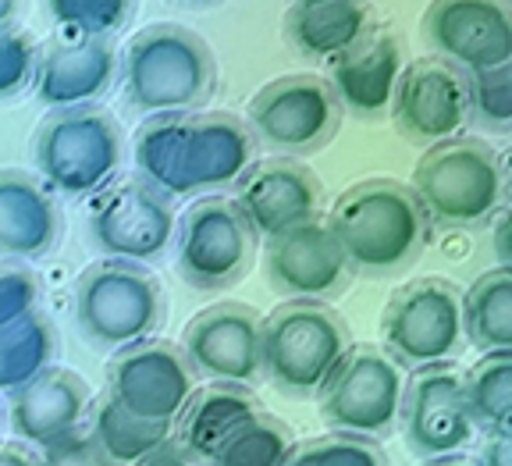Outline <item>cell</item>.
I'll list each match as a JSON object with an SVG mask.
<instances>
[{
    "instance_id": "6da1fadb",
    "label": "cell",
    "mask_w": 512,
    "mask_h": 466,
    "mask_svg": "<svg viewBox=\"0 0 512 466\" xmlns=\"http://www.w3.org/2000/svg\"><path fill=\"white\" fill-rule=\"evenodd\" d=\"M256 161V136L235 114H160L136 136L139 178L160 196L235 185Z\"/></svg>"
},
{
    "instance_id": "7a4b0ae2",
    "label": "cell",
    "mask_w": 512,
    "mask_h": 466,
    "mask_svg": "<svg viewBox=\"0 0 512 466\" xmlns=\"http://www.w3.org/2000/svg\"><path fill=\"white\" fill-rule=\"evenodd\" d=\"M324 228L345 253L349 271L384 278L413 264L431 242V217L406 182L367 178L345 189Z\"/></svg>"
},
{
    "instance_id": "3957f363",
    "label": "cell",
    "mask_w": 512,
    "mask_h": 466,
    "mask_svg": "<svg viewBox=\"0 0 512 466\" xmlns=\"http://www.w3.org/2000/svg\"><path fill=\"white\" fill-rule=\"evenodd\" d=\"M349 349L345 317L317 299H285L260 321V374L296 399L320 395Z\"/></svg>"
},
{
    "instance_id": "277c9868",
    "label": "cell",
    "mask_w": 512,
    "mask_h": 466,
    "mask_svg": "<svg viewBox=\"0 0 512 466\" xmlns=\"http://www.w3.org/2000/svg\"><path fill=\"white\" fill-rule=\"evenodd\" d=\"M214 89V54L185 25H146L125 47V97L143 114H192Z\"/></svg>"
},
{
    "instance_id": "5b68a950",
    "label": "cell",
    "mask_w": 512,
    "mask_h": 466,
    "mask_svg": "<svg viewBox=\"0 0 512 466\" xmlns=\"http://www.w3.org/2000/svg\"><path fill=\"white\" fill-rule=\"evenodd\" d=\"M413 196L427 210L431 225L477 228L502 210L505 171L498 153L484 139H448L416 161Z\"/></svg>"
},
{
    "instance_id": "8992f818",
    "label": "cell",
    "mask_w": 512,
    "mask_h": 466,
    "mask_svg": "<svg viewBox=\"0 0 512 466\" xmlns=\"http://www.w3.org/2000/svg\"><path fill=\"white\" fill-rule=\"evenodd\" d=\"M75 317L96 346L121 349L146 342L164 321V292L146 267L125 260H100L79 278Z\"/></svg>"
},
{
    "instance_id": "52a82bcc",
    "label": "cell",
    "mask_w": 512,
    "mask_h": 466,
    "mask_svg": "<svg viewBox=\"0 0 512 466\" xmlns=\"http://www.w3.org/2000/svg\"><path fill=\"white\" fill-rule=\"evenodd\" d=\"M36 164H40V175L61 193H100L121 168L118 121L89 104L64 107L43 121L36 136Z\"/></svg>"
},
{
    "instance_id": "ba28073f",
    "label": "cell",
    "mask_w": 512,
    "mask_h": 466,
    "mask_svg": "<svg viewBox=\"0 0 512 466\" xmlns=\"http://www.w3.org/2000/svg\"><path fill=\"white\" fill-rule=\"evenodd\" d=\"M256 235L224 196L196 200L175 221L178 274L192 289L224 292L239 285L256 260Z\"/></svg>"
},
{
    "instance_id": "9c48e42d",
    "label": "cell",
    "mask_w": 512,
    "mask_h": 466,
    "mask_svg": "<svg viewBox=\"0 0 512 466\" xmlns=\"http://www.w3.org/2000/svg\"><path fill=\"white\" fill-rule=\"evenodd\" d=\"M402 392L406 378L392 356L374 346H352L320 388V413L335 434L381 438L399 424Z\"/></svg>"
},
{
    "instance_id": "30bf717a",
    "label": "cell",
    "mask_w": 512,
    "mask_h": 466,
    "mask_svg": "<svg viewBox=\"0 0 512 466\" xmlns=\"http://www.w3.org/2000/svg\"><path fill=\"white\" fill-rule=\"evenodd\" d=\"M381 335L388 356L406 367H438L459 353L463 321H459V292L445 278H420L402 285L384 306Z\"/></svg>"
},
{
    "instance_id": "8fae6325",
    "label": "cell",
    "mask_w": 512,
    "mask_h": 466,
    "mask_svg": "<svg viewBox=\"0 0 512 466\" xmlns=\"http://www.w3.org/2000/svg\"><path fill=\"white\" fill-rule=\"evenodd\" d=\"M342 111L320 75H285L249 100V132L278 153H313L338 136Z\"/></svg>"
},
{
    "instance_id": "7c38bea8",
    "label": "cell",
    "mask_w": 512,
    "mask_h": 466,
    "mask_svg": "<svg viewBox=\"0 0 512 466\" xmlns=\"http://www.w3.org/2000/svg\"><path fill=\"white\" fill-rule=\"evenodd\" d=\"M107 395L143 424L175 427L196 395V370L171 342H136L107 367Z\"/></svg>"
},
{
    "instance_id": "4fadbf2b",
    "label": "cell",
    "mask_w": 512,
    "mask_h": 466,
    "mask_svg": "<svg viewBox=\"0 0 512 466\" xmlns=\"http://www.w3.org/2000/svg\"><path fill=\"white\" fill-rule=\"evenodd\" d=\"M89 235L107 260L150 264L175 242V210L143 178H125L100 193L89 210Z\"/></svg>"
},
{
    "instance_id": "5bb4252c",
    "label": "cell",
    "mask_w": 512,
    "mask_h": 466,
    "mask_svg": "<svg viewBox=\"0 0 512 466\" xmlns=\"http://www.w3.org/2000/svg\"><path fill=\"white\" fill-rule=\"evenodd\" d=\"M395 129L416 146H438L459 139L470 125V93L466 72L445 57H420L402 65L392 93Z\"/></svg>"
},
{
    "instance_id": "9a60e30c",
    "label": "cell",
    "mask_w": 512,
    "mask_h": 466,
    "mask_svg": "<svg viewBox=\"0 0 512 466\" xmlns=\"http://www.w3.org/2000/svg\"><path fill=\"white\" fill-rule=\"evenodd\" d=\"M232 189V207L253 228L256 239H274L320 221V178L292 157L253 161Z\"/></svg>"
},
{
    "instance_id": "2e32d148",
    "label": "cell",
    "mask_w": 512,
    "mask_h": 466,
    "mask_svg": "<svg viewBox=\"0 0 512 466\" xmlns=\"http://www.w3.org/2000/svg\"><path fill=\"white\" fill-rule=\"evenodd\" d=\"M402 431L420 459H448L463 452L477 434L463 399V374L452 363L416 370L402 392Z\"/></svg>"
},
{
    "instance_id": "e0dca14e",
    "label": "cell",
    "mask_w": 512,
    "mask_h": 466,
    "mask_svg": "<svg viewBox=\"0 0 512 466\" xmlns=\"http://www.w3.org/2000/svg\"><path fill=\"white\" fill-rule=\"evenodd\" d=\"M260 321L246 303L207 306L185 324L182 353L189 367L217 385L253 388L260 374Z\"/></svg>"
},
{
    "instance_id": "ac0fdd59",
    "label": "cell",
    "mask_w": 512,
    "mask_h": 466,
    "mask_svg": "<svg viewBox=\"0 0 512 466\" xmlns=\"http://www.w3.org/2000/svg\"><path fill=\"white\" fill-rule=\"evenodd\" d=\"M424 36L459 72L512 65L509 0H431Z\"/></svg>"
},
{
    "instance_id": "d6986e66",
    "label": "cell",
    "mask_w": 512,
    "mask_h": 466,
    "mask_svg": "<svg viewBox=\"0 0 512 466\" xmlns=\"http://www.w3.org/2000/svg\"><path fill=\"white\" fill-rule=\"evenodd\" d=\"M264 274L278 296L324 303L349 285L352 271L328 228L313 221V225L264 239Z\"/></svg>"
},
{
    "instance_id": "ffe728a7",
    "label": "cell",
    "mask_w": 512,
    "mask_h": 466,
    "mask_svg": "<svg viewBox=\"0 0 512 466\" xmlns=\"http://www.w3.org/2000/svg\"><path fill=\"white\" fill-rule=\"evenodd\" d=\"M89 417V388L79 374L64 367H47L43 374L11 395V431L29 445L61 442L82 431Z\"/></svg>"
},
{
    "instance_id": "44dd1931",
    "label": "cell",
    "mask_w": 512,
    "mask_h": 466,
    "mask_svg": "<svg viewBox=\"0 0 512 466\" xmlns=\"http://www.w3.org/2000/svg\"><path fill=\"white\" fill-rule=\"evenodd\" d=\"M118 54L107 40L75 36L68 43H54L43 57H36L32 89L47 107H86L114 82Z\"/></svg>"
},
{
    "instance_id": "7402d4cb",
    "label": "cell",
    "mask_w": 512,
    "mask_h": 466,
    "mask_svg": "<svg viewBox=\"0 0 512 466\" xmlns=\"http://www.w3.org/2000/svg\"><path fill=\"white\" fill-rule=\"evenodd\" d=\"M402 75V43L392 33L370 29L360 43H352L338 57H331V89L342 107L377 118L392 107L395 82Z\"/></svg>"
},
{
    "instance_id": "603a6c76",
    "label": "cell",
    "mask_w": 512,
    "mask_h": 466,
    "mask_svg": "<svg viewBox=\"0 0 512 466\" xmlns=\"http://www.w3.org/2000/svg\"><path fill=\"white\" fill-rule=\"evenodd\" d=\"M256 413H264V406L256 402V395L249 388L239 385H207L196 388V395L189 399V406L182 410V417L175 420L178 431L171 434L175 438V449L182 456H189L192 463L210 466L217 452L228 445L239 427H246Z\"/></svg>"
},
{
    "instance_id": "cb8c5ba5",
    "label": "cell",
    "mask_w": 512,
    "mask_h": 466,
    "mask_svg": "<svg viewBox=\"0 0 512 466\" xmlns=\"http://www.w3.org/2000/svg\"><path fill=\"white\" fill-rule=\"evenodd\" d=\"M61 239V214L36 178L25 171H0V253L43 257Z\"/></svg>"
},
{
    "instance_id": "d4e9b609",
    "label": "cell",
    "mask_w": 512,
    "mask_h": 466,
    "mask_svg": "<svg viewBox=\"0 0 512 466\" xmlns=\"http://www.w3.org/2000/svg\"><path fill=\"white\" fill-rule=\"evenodd\" d=\"M288 40L306 57H338L374 29L370 0H331L288 11Z\"/></svg>"
},
{
    "instance_id": "484cf974",
    "label": "cell",
    "mask_w": 512,
    "mask_h": 466,
    "mask_svg": "<svg viewBox=\"0 0 512 466\" xmlns=\"http://www.w3.org/2000/svg\"><path fill=\"white\" fill-rule=\"evenodd\" d=\"M459 321L480 353L512 349V267H491L459 296Z\"/></svg>"
},
{
    "instance_id": "4316f807",
    "label": "cell",
    "mask_w": 512,
    "mask_h": 466,
    "mask_svg": "<svg viewBox=\"0 0 512 466\" xmlns=\"http://www.w3.org/2000/svg\"><path fill=\"white\" fill-rule=\"evenodd\" d=\"M175 427L143 424L132 413H125L111 395L89 402V438L107 456L111 466H143L171 442Z\"/></svg>"
},
{
    "instance_id": "83f0119b",
    "label": "cell",
    "mask_w": 512,
    "mask_h": 466,
    "mask_svg": "<svg viewBox=\"0 0 512 466\" xmlns=\"http://www.w3.org/2000/svg\"><path fill=\"white\" fill-rule=\"evenodd\" d=\"M54 353L57 335L40 310L0 328V392H18L22 385H29L36 374L50 367Z\"/></svg>"
},
{
    "instance_id": "f1b7e54d",
    "label": "cell",
    "mask_w": 512,
    "mask_h": 466,
    "mask_svg": "<svg viewBox=\"0 0 512 466\" xmlns=\"http://www.w3.org/2000/svg\"><path fill=\"white\" fill-rule=\"evenodd\" d=\"M463 399L473 424L502 431L512 420V349H491L463 374Z\"/></svg>"
},
{
    "instance_id": "f546056e",
    "label": "cell",
    "mask_w": 512,
    "mask_h": 466,
    "mask_svg": "<svg viewBox=\"0 0 512 466\" xmlns=\"http://www.w3.org/2000/svg\"><path fill=\"white\" fill-rule=\"evenodd\" d=\"M296 434L271 413H256L246 427L228 438L210 466H288L296 456Z\"/></svg>"
},
{
    "instance_id": "4dcf8cb0",
    "label": "cell",
    "mask_w": 512,
    "mask_h": 466,
    "mask_svg": "<svg viewBox=\"0 0 512 466\" xmlns=\"http://www.w3.org/2000/svg\"><path fill=\"white\" fill-rule=\"evenodd\" d=\"M470 93V121L484 132L509 136L512 129V65L488 68V72H466Z\"/></svg>"
},
{
    "instance_id": "1f68e13d",
    "label": "cell",
    "mask_w": 512,
    "mask_h": 466,
    "mask_svg": "<svg viewBox=\"0 0 512 466\" xmlns=\"http://www.w3.org/2000/svg\"><path fill=\"white\" fill-rule=\"evenodd\" d=\"M47 8L50 18L61 22L64 29H72L79 36H93V40H107L128 18L132 0H47Z\"/></svg>"
},
{
    "instance_id": "d6a6232c",
    "label": "cell",
    "mask_w": 512,
    "mask_h": 466,
    "mask_svg": "<svg viewBox=\"0 0 512 466\" xmlns=\"http://www.w3.org/2000/svg\"><path fill=\"white\" fill-rule=\"evenodd\" d=\"M288 466H388V456L374 438L331 434V438H320L306 449H296Z\"/></svg>"
},
{
    "instance_id": "836d02e7",
    "label": "cell",
    "mask_w": 512,
    "mask_h": 466,
    "mask_svg": "<svg viewBox=\"0 0 512 466\" xmlns=\"http://www.w3.org/2000/svg\"><path fill=\"white\" fill-rule=\"evenodd\" d=\"M36 57L40 54H36V43H32L29 33L0 25V100L15 97L25 86H32Z\"/></svg>"
},
{
    "instance_id": "e575fe53",
    "label": "cell",
    "mask_w": 512,
    "mask_h": 466,
    "mask_svg": "<svg viewBox=\"0 0 512 466\" xmlns=\"http://www.w3.org/2000/svg\"><path fill=\"white\" fill-rule=\"evenodd\" d=\"M40 303V282L29 267L8 264L0 267V328L22 321Z\"/></svg>"
},
{
    "instance_id": "d590c367",
    "label": "cell",
    "mask_w": 512,
    "mask_h": 466,
    "mask_svg": "<svg viewBox=\"0 0 512 466\" xmlns=\"http://www.w3.org/2000/svg\"><path fill=\"white\" fill-rule=\"evenodd\" d=\"M40 466H111V463H107L104 452L96 449L86 431H75L68 438H61V442L47 445Z\"/></svg>"
},
{
    "instance_id": "8d00e7d4",
    "label": "cell",
    "mask_w": 512,
    "mask_h": 466,
    "mask_svg": "<svg viewBox=\"0 0 512 466\" xmlns=\"http://www.w3.org/2000/svg\"><path fill=\"white\" fill-rule=\"evenodd\" d=\"M477 466H512V434L509 427L502 431H488V442L480 449Z\"/></svg>"
},
{
    "instance_id": "74e56055",
    "label": "cell",
    "mask_w": 512,
    "mask_h": 466,
    "mask_svg": "<svg viewBox=\"0 0 512 466\" xmlns=\"http://www.w3.org/2000/svg\"><path fill=\"white\" fill-rule=\"evenodd\" d=\"M495 221V250H498V267H509V214L498 210Z\"/></svg>"
},
{
    "instance_id": "f35d334b",
    "label": "cell",
    "mask_w": 512,
    "mask_h": 466,
    "mask_svg": "<svg viewBox=\"0 0 512 466\" xmlns=\"http://www.w3.org/2000/svg\"><path fill=\"white\" fill-rule=\"evenodd\" d=\"M143 466H203V463H192L189 456H182V452H178L175 445L168 442V445H164V449L157 452V456H153V459H146Z\"/></svg>"
},
{
    "instance_id": "ab89813d",
    "label": "cell",
    "mask_w": 512,
    "mask_h": 466,
    "mask_svg": "<svg viewBox=\"0 0 512 466\" xmlns=\"http://www.w3.org/2000/svg\"><path fill=\"white\" fill-rule=\"evenodd\" d=\"M0 466H40L22 445H0Z\"/></svg>"
},
{
    "instance_id": "60d3db41",
    "label": "cell",
    "mask_w": 512,
    "mask_h": 466,
    "mask_svg": "<svg viewBox=\"0 0 512 466\" xmlns=\"http://www.w3.org/2000/svg\"><path fill=\"white\" fill-rule=\"evenodd\" d=\"M427 466H473V463H466V459H456V456H448V459H431Z\"/></svg>"
},
{
    "instance_id": "b9f144b4",
    "label": "cell",
    "mask_w": 512,
    "mask_h": 466,
    "mask_svg": "<svg viewBox=\"0 0 512 466\" xmlns=\"http://www.w3.org/2000/svg\"><path fill=\"white\" fill-rule=\"evenodd\" d=\"M11 11H15V0H0V25L8 22V18H11Z\"/></svg>"
},
{
    "instance_id": "7bdbcfd3",
    "label": "cell",
    "mask_w": 512,
    "mask_h": 466,
    "mask_svg": "<svg viewBox=\"0 0 512 466\" xmlns=\"http://www.w3.org/2000/svg\"><path fill=\"white\" fill-rule=\"evenodd\" d=\"M310 4H331V0H296V8H310Z\"/></svg>"
},
{
    "instance_id": "ee69618b",
    "label": "cell",
    "mask_w": 512,
    "mask_h": 466,
    "mask_svg": "<svg viewBox=\"0 0 512 466\" xmlns=\"http://www.w3.org/2000/svg\"><path fill=\"white\" fill-rule=\"evenodd\" d=\"M192 4H207V0H192Z\"/></svg>"
}]
</instances>
